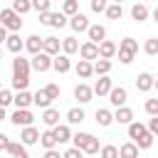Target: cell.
<instances>
[{"label":"cell","instance_id":"6da1fadb","mask_svg":"<svg viewBox=\"0 0 158 158\" xmlns=\"http://www.w3.org/2000/svg\"><path fill=\"white\" fill-rule=\"evenodd\" d=\"M30 69H32L30 59H22L20 54L12 59V89H17V91L27 89V84H30Z\"/></svg>","mask_w":158,"mask_h":158},{"label":"cell","instance_id":"7a4b0ae2","mask_svg":"<svg viewBox=\"0 0 158 158\" xmlns=\"http://www.w3.org/2000/svg\"><path fill=\"white\" fill-rule=\"evenodd\" d=\"M128 138H131L138 148H151V146H153V133H151L143 123H138V121H133V123L128 126Z\"/></svg>","mask_w":158,"mask_h":158},{"label":"cell","instance_id":"3957f363","mask_svg":"<svg viewBox=\"0 0 158 158\" xmlns=\"http://www.w3.org/2000/svg\"><path fill=\"white\" fill-rule=\"evenodd\" d=\"M74 146L79 148V151H84V153H89V156H94V153H101V146H99V138L96 136H91V133H84V131H79L74 138Z\"/></svg>","mask_w":158,"mask_h":158},{"label":"cell","instance_id":"277c9868","mask_svg":"<svg viewBox=\"0 0 158 158\" xmlns=\"http://www.w3.org/2000/svg\"><path fill=\"white\" fill-rule=\"evenodd\" d=\"M136 52H138V42L133 37H123L121 44H118V62L121 64H131L133 57H136Z\"/></svg>","mask_w":158,"mask_h":158},{"label":"cell","instance_id":"5b68a950","mask_svg":"<svg viewBox=\"0 0 158 158\" xmlns=\"http://www.w3.org/2000/svg\"><path fill=\"white\" fill-rule=\"evenodd\" d=\"M0 22H2L5 30H12V32H17V30L22 27V20H20V15H17L12 7H5V10L0 12Z\"/></svg>","mask_w":158,"mask_h":158},{"label":"cell","instance_id":"8992f818","mask_svg":"<svg viewBox=\"0 0 158 158\" xmlns=\"http://www.w3.org/2000/svg\"><path fill=\"white\" fill-rule=\"evenodd\" d=\"M40 22L47 25V27H59V30H62L69 20H67L64 12H42V15H40Z\"/></svg>","mask_w":158,"mask_h":158},{"label":"cell","instance_id":"52a82bcc","mask_svg":"<svg viewBox=\"0 0 158 158\" xmlns=\"http://www.w3.org/2000/svg\"><path fill=\"white\" fill-rule=\"evenodd\" d=\"M10 121H12L15 126L27 128V126H32L35 116H32V111H30V109H15V111H12V116H10Z\"/></svg>","mask_w":158,"mask_h":158},{"label":"cell","instance_id":"ba28073f","mask_svg":"<svg viewBox=\"0 0 158 158\" xmlns=\"http://www.w3.org/2000/svg\"><path fill=\"white\" fill-rule=\"evenodd\" d=\"M30 62H32V69H35V72H47V69H52V67H54V57H49L47 52L35 54Z\"/></svg>","mask_w":158,"mask_h":158},{"label":"cell","instance_id":"9c48e42d","mask_svg":"<svg viewBox=\"0 0 158 158\" xmlns=\"http://www.w3.org/2000/svg\"><path fill=\"white\" fill-rule=\"evenodd\" d=\"M25 49L35 57V54H42L44 52V37H40V35H30L27 37V42H25Z\"/></svg>","mask_w":158,"mask_h":158},{"label":"cell","instance_id":"30bf717a","mask_svg":"<svg viewBox=\"0 0 158 158\" xmlns=\"http://www.w3.org/2000/svg\"><path fill=\"white\" fill-rule=\"evenodd\" d=\"M109 101H111V106L121 109V106H126V101H128V91H126L123 86H114L111 94H109Z\"/></svg>","mask_w":158,"mask_h":158},{"label":"cell","instance_id":"8fae6325","mask_svg":"<svg viewBox=\"0 0 158 158\" xmlns=\"http://www.w3.org/2000/svg\"><path fill=\"white\" fill-rule=\"evenodd\" d=\"M91 96H94V89H91L89 84H84V81H81V84H77V86H74V99H77L79 104H89V101H91Z\"/></svg>","mask_w":158,"mask_h":158},{"label":"cell","instance_id":"7c38bea8","mask_svg":"<svg viewBox=\"0 0 158 158\" xmlns=\"http://www.w3.org/2000/svg\"><path fill=\"white\" fill-rule=\"evenodd\" d=\"M79 54H81V59H86V62H91V59H99L101 54H99V44L96 42H84L81 47H79Z\"/></svg>","mask_w":158,"mask_h":158},{"label":"cell","instance_id":"4fadbf2b","mask_svg":"<svg viewBox=\"0 0 158 158\" xmlns=\"http://www.w3.org/2000/svg\"><path fill=\"white\" fill-rule=\"evenodd\" d=\"M153 86H156V77H153V74L141 72V74L136 77V89H138V91H151Z\"/></svg>","mask_w":158,"mask_h":158},{"label":"cell","instance_id":"5bb4252c","mask_svg":"<svg viewBox=\"0 0 158 158\" xmlns=\"http://www.w3.org/2000/svg\"><path fill=\"white\" fill-rule=\"evenodd\" d=\"M40 138H42V133H40L35 126H27V128H22V131H20V143H25V146L37 143Z\"/></svg>","mask_w":158,"mask_h":158},{"label":"cell","instance_id":"9a60e30c","mask_svg":"<svg viewBox=\"0 0 158 158\" xmlns=\"http://www.w3.org/2000/svg\"><path fill=\"white\" fill-rule=\"evenodd\" d=\"M69 25H72V30L74 32H89V17L86 15H81V12H77L74 17H69Z\"/></svg>","mask_w":158,"mask_h":158},{"label":"cell","instance_id":"2e32d148","mask_svg":"<svg viewBox=\"0 0 158 158\" xmlns=\"http://www.w3.org/2000/svg\"><path fill=\"white\" fill-rule=\"evenodd\" d=\"M86 35H89V42H96V44H101V42L106 40V27L96 22V25H91V27H89V32H86Z\"/></svg>","mask_w":158,"mask_h":158},{"label":"cell","instance_id":"e0dca14e","mask_svg":"<svg viewBox=\"0 0 158 158\" xmlns=\"http://www.w3.org/2000/svg\"><path fill=\"white\" fill-rule=\"evenodd\" d=\"M111 89H114V84H111L109 77H99V81L94 84V94H96V96H109Z\"/></svg>","mask_w":158,"mask_h":158},{"label":"cell","instance_id":"ac0fdd59","mask_svg":"<svg viewBox=\"0 0 158 158\" xmlns=\"http://www.w3.org/2000/svg\"><path fill=\"white\" fill-rule=\"evenodd\" d=\"M57 74H67L72 69V62H69V54H57L54 57V67H52Z\"/></svg>","mask_w":158,"mask_h":158},{"label":"cell","instance_id":"d6986e66","mask_svg":"<svg viewBox=\"0 0 158 158\" xmlns=\"http://www.w3.org/2000/svg\"><path fill=\"white\" fill-rule=\"evenodd\" d=\"M114 118H116V123H126V126H131V123H133V111H131L128 106H121V109L114 111Z\"/></svg>","mask_w":158,"mask_h":158},{"label":"cell","instance_id":"ffe728a7","mask_svg":"<svg viewBox=\"0 0 158 158\" xmlns=\"http://www.w3.org/2000/svg\"><path fill=\"white\" fill-rule=\"evenodd\" d=\"M30 104H35V94H30L27 89L15 94V106H17V109H27Z\"/></svg>","mask_w":158,"mask_h":158},{"label":"cell","instance_id":"44dd1931","mask_svg":"<svg viewBox=\"0 0 158 158\" xmlns=\"http://www.w3.org/2000/svg\"><path fill=\"white\" fill-rule=\"evenodd\" d=\"M59 49H62V40H57V37H44V52H47L49 57H57Z\"/></svg>","mask_w":158,"mask_h":158},{"label":"cell","instance_id":"7402d4cb","mask_svg":"<svg viewBox=\"0 0 158 158\" xmlns=\"http://www.w3.org/2000/svg\"><path fill=\"white\" fill-rule=\"evenodd\" d=\"M42 121H44L47 126L57 128V126H59V111H57V109H52V106H49V109H44V111H42Z\"/></svg>","mask_w":158,"mask_h":158},{"label":"cell","instance_id":"603a6c76","mask_svg":"<svg viewBox=\"0 0 158 158\" xmlns=\"http://www.w3.org/2000/svg\"><path fill=\"white\" fill-rule=\"evenodd\" d=\"M94 116H96V123H99V126H104V128H106V126H111V123L116 121V118H114V114H111L109 109H96V114H94Z\"/></svg>","mask_w":158,"mask_h":158},{"label":"cell","instance_id":"cb8c5ba5","mask_svg":"<svg viewBox=\"0 0 158 158\" xmlns=\"http://www.w3.org/2000/svg\"><path fill=\"white\" fill-rule=\"evenodd\" d=\"M131 17H133L136 22L148 20V7H146V2H136V5L131 7Z\"/></svg>","mask_w":158,"mask_h":158},{"label":"cell","instance_id":"d4e9b609","mask_svg":"<svg viewBox=\"0 0 158 158\" xmlns=\"http://www.w3.org/2000/svg\"><path fill=\"white\" fill-rule=\"evenodd\" d=\"M5 47H7L12 54H20V52H22V47H25V42L20 40V35H10V37L5 40Z\"/></svg>","mask_w":158,"mask_h":158},{"label":"cell","instance_id":"484cf974","mask_svg":"<svg viewBox=\"0 0 158 158\" xmlns=\"http://www.w3.org/2000/svg\"><path fill=\"white\" fill-rule=\"evenodd\" d=\"M116 52H118V49H116V44H114L111 40H104V42L99 44V54H101V59H111Z\"/></svg>","mask_w":158,"mask_h":158},{"label":"cell","instance_id":"4316f807","mask_svg":"<svg viewBox=\"0 0 158 158\" xmlns=\"http://www.w3.org/2000/svg\"><path fill=\"white\" fill-rule=\"evenodd\" d=\"M91 74H94V64H91V62H86V59H79V62H77V77L89 79Z\"/></svg>","mask_w":158,"mask_h":158},{"label":"cell","instance_id":"83f0119b","mask_svg":"<svg viewBox=\"0 0 158 158\" xmlns=\"http://www.w3.org/2000/svg\"><path fill=\"white\" fill-rule=\"evenodd\" d=\"M40 143H42V148H44V151H52V148L59 143V141H57L54 128H52V131H44V133H42V138H40Z\"/></svg>","mask_w":158,"mask_h":158},{"label":"cell","instance_id":"f1b7e54d","mask_svg":"<svg viewBox=\"0 0 158 158\" xmlns=\"http://www.w3.org/2000/svg\"><path fill=\"white\" fill-rule=\"evenodd\" d=\"M109 72H111V59H96L94 62V74H99V77H109Z\"/></svg>","mask_w":158,"mask_h":158},{"label":"cell","instance_id":"f546056e","mask_svg":"<svg viewBox=\"0 0 158 158\" xmlns=\"http://www.w3.org/2000/svg\"><path fill=\"white\" fill-rule=\"evenodd\" d=\"M138 146L133 143V141H128V143H123L121 148H118V153H121V158H138Z\"/></svg>","mask_w":158,"mask_h":158},{"label":"cell","instance_id":"4dcf8cb0","mask_svg":"<svg viewBox=\"0 0 158 158\" xmlns=\"http://www.w3.org/2000/svg\"><path fill=\"white\" fill-rule=\"evenodd\" d=\"M7 156H10V158H30V153H27L25 143H12V146H10V151H7Z\"/></svg>","mask_w":158,"mask_h":158},{"label":"cell","instance_id":"1f68e13d","mask_svg":"<svg viewBox=\"0 0 158 158\" xmlns=\"http://www.w3.org/2000/svg\"><path fill=\"white\" fill-rule=\"evenodd\" d=\"M62 52H64V54H74V52H79V42H77L74 37H64V40H62Z\"/></svg>","mask_w":158,"mask_h":158},{"label":"cell","instance_id":"d6a6232c","mask_svg":"<svg viewBox=\"0 0 158 158\" xmlns=\"http://www.w3.org/2000/svg\"><path fill=\"white\" fill-rule=\"evenodd\" d=\"M49 104H52V99L47 96V91H44V89L35 91V106H40V109H49Z\"/></svg>","mask_w":158,"mask_h":158},{"label":"cell","instance_id":"836d02e7","mask_svg":"<svg viewBox=\"0 0 158 158\" xmlns=\"http://www.w3.org/2000/svg\"><path fill=\"white\" fill-rule=\"evenodd\" d=\"M54 133H57V141L59 143H67V141H72L74 136H72V131H69V126H64V123H59L57 128H54Z\"/></svg>","mask_w":158,"mask_h":158},{"label":"cell","instance_id":"e575fe53","mask_svg":"<svg viewBox=\"0 0 158 158\" xmlns=\"http://www.w3.org/2000/svg\"><path fill=\"white\" fill-rule=\"evenodd\" d=\"M62 12H64L67 17H74V15L79 12V0H64V5H62Z\"/></svg>","mask_w":158,"mask_h":158},{"label":"cell","instance_id":"d590c367","mask_svg":"<svg viewBox=\"0 0 158 158\" xmlns=\"http://www.w3.org/2000/svg\"><path fill=\"white\" fill-rule=\"evenodd\" d=\"M12 10L17 15H25V12L32 10V0H12Z\"/></svg>","mask_w":158,"mask_h":158},{"label":"cell","instance_id":"8d00e7d4","mask_svg":"<svg viewBox=\"0 0 158 158\" xmlns=\"http://www.w3.org/2000/svg\"><path fill=\"white\" fill-rule=\"evenodd\" d=\"M121 15H123V7H121V5L111 2V5L106 7V17H109V20H121Z\"/></svg>","mask_w":158,"mask_h":158},{"label":"cell","instance_id":"74e56055","mask_svg":"<svg viewBox=\"0 0 158 158\" xmlns=\"http://www.w3.org/2000/svg\"><path fill=\"white\" fill-rule=\"evenodd\" d=\"M67 121L69 123H81L84 121V109H69L67 111Z\"/></svg>","mask_w":158,"mask_h":158},{"label":"cell","instance_id":"f35d334b","mask_svg":"<svg viewBox=\"0 0 158 158\" xmlns=\"http://www.w3.org/2000/svg\"><path fill=\"white\" fill-rule=\"evenodd\" d=\"M143 49H146V54L156 57V54H158V37H148V40H146V47H143Z\"/></svg>","mask_w":158,"mask_h":158},{"label":"cell","instance_id":"ab89813d","mask_svg":"<svg viewBox=\"0 0 158 158\" xmlns=\"http://www.w3.org/2000/svg\"><path fill=\"white\" fill-rule=\"evenodd\" d=\"M101 158H121L116 146H101Z\"/></svg>","mask_w":158,"mask_h":158},{"label":"cell","instance_id":"60d3db41","mask_svg":"<svg viewBox=\"0 0 158 158\" xmlns=\"http://www.w3.org/2000/svg\"><path fill=\"white\" fill-rule=\"evenodd\" d=\"M49 5H52V0H32V10H37L40 15L49 12Z\"/></svg>","mask_w":158,"mask_h":158},{"label":"cell","instance_id":"b9f144b4","mask_svg":"<svg viewBox=\"0 0 158 158\" xmlns=\"http://www.w3.org/2000/svg\"><path fill=\"white\" fill-rule=\"evenodd\" d=\"M12 101H15V96H12V91H10V89H2V91H0V106L5 109V106H10Z\"/></svg>","mask_w":158,"mask_h":158},{"label":"cell","instance_id":"7bdbcfd3","mask_svg":"<svg viewBox=\"0 0 158 158\" xmlns=\"http://www.w3.org/2000/svg\"><path fill=\"white\" fill-rule=\"evenodd\" d=\"M89 5H91V12H106V7H109L106 0H91Z\"/></svg>","mask_w":158,"mask_h":158},{"label":"cell","instance_id":"ee69618b","mask_svg":"<svg viewBox=\"0 0 158 158\" xmlns=\"http://www.w3.org/2000/svg\"><path fill=\"white\" fill-rule=\"evenodd\" d=\"M146 114L158 116V99H148V101H146Z\"/></svg>","mask_w":158,"mask_h":158},{"label":"cell","instance_id":"f6af8a7d","mask_svg":"<svg viewBox=\"0 0 158 158\" xmlns=\"http://www.w3.org/2000/svg\"><path fill=\"white\" fill-rule=\"evenodd\" d=\"M44 91H47V96H49L52 101H54V99H59V86H57V84H47V86H44Z\"/></svg>","mask_w":158,"mask_h":158},{"label":"cell","instance_id":"bcb514c9","mask_svg":"<svg viewBox=\"0 0 158 158\" xmlns=\"http://www.w3.org/2000/svg\"><path fill=\"white\" fill-rule=\"evenodd\" d=\"M81 156H84V151H79L77 146H72V148L64 151V158H81Z\"/></svg>","mask_w":158,"mask_h":158},{"label":"cell","instance_id":"7dc6e473","mask_svg":"<svg viewBox=\"0 0 158 158\" xmlns=\"http://www.w3.org/2000/svg\"><path fill=\"white\" fill-rule=\"evenodd\" d=\"M10 146H12V141L2 133V136H0V151H5V153H7V151H10Z\"/></svg>","mask_w":158,"mask_h":158},{"label":"cell","instance_id":"c3c4849f","mask_svg":"<svg viewBox=\"0 0 158 158\" xmlns=\"http://www.w3.org/2000/svg\"><path fill=\"white\" fill-rule=\"evenodd\" d=\"M148 131H151L153 136H158V116H153V118L148 121Z\"/></svg>","mask_w":158,"mask_h":158},{"label":"cell","instance_id":"681fc988","mask_svg":"<svg viewBox=\"0 0 158 158\" xmlns=\"http://www.w3.org/2000/svg\"><path fill=\"white\" fill-rule=\"evenodd\" d=\"M44 158H64V153H59L57 148H52V151H44Z\"/></svg>","mask_w":158,"mask_h":158},{"label":"cell","instance_id":"f907efd6","mask_svg":"<svg viewBox=\"0 0 158 158\" xmlns=\"http://www.w3.org/2000/svg\"><path fill=\"white\" fill-rule=\"evenodd\" d=\"M151 15H153V20H156V22H158V7H156V10H153V12H151Z\"/></svg>","mask_w":158,"mask_h":158},{"label":"cell","instance_id":"816d5d0a","mask_svg":"<svg viewBox=\"0 0 158 158\" xmlns=\"http://www.w3.org/2000/svg\"><path fill=\"white\" fill-rule=\"evenodd\" d=\"M111 2H116V5H121V2H123V0H111Z\"/></svg>","mask_w":158,"mask_h":158},{"label":"cell","instance_id":"f5cc1de1","mask_svg":"<svg viewBox=\"0 0 158 158\" xmlns=\"http://www.w3.org/2000/svg\"><path fill=\"white\" fill-rule=\"evenodd\" d=\"M153 89H158V79H156V86H153Z\"/></svg>","mask_w":158,"mask_h":158}]
</instances>
